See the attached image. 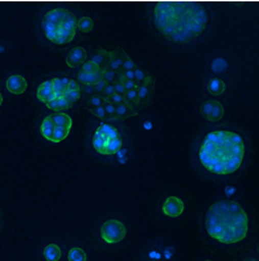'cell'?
Segmentation results:
<instances>
[{
  "label": "cell",
  "mask_w": 259,
  "mask_h": 261,
  "mask_svg": "<svg viewBox=\"0 0 259 261\" xmlns=\"http://www.w3.org/2000/svg\"><path fill=\"white\" fill-rule=\"evenodd\" d=\"M208 22V12L196 2H159L155 6V28L172 42L192 41L204 33Z\"/></svg>",
  "instance_id": "6da1fadb"
},
{
  "label": "cell",
  "mask_w": 259,
  "mask_h": 261,
  "mask_svg": "<svg viewBox=\"0 0 259 261\" xmlns=\"http://www.w3.org/2000/svg\"><path fill=\"white\" fill-rule=\"evenodd\" d=\"M245 157L242 136L231 130H213L205 136L199 150L201 165L217 175L233 174L241 168Z\"/></svg>",
  "instance_id": "7a4b0ae2"
},
{
  "label": "cell",
  "mask_w": 259,
  "mask_h": 261,
  "mask_svg": "<svg viewBox=\"0 0 259 261\" xmlns=\"http://www.w3.org/2000/svg\"><path fill=\"white\" fill-rule=\"evenodd\" d=\"M205 229L217 242L236 244L246 238L249 218L238 202L217 201L205 214Z\"/></svg>",
  "instance_id": "3957f363"
},
{
  "label": "cell",
  "mask_w": 259,
  "mask_h": 261,
  "mask_svg": "<svg viewBox=\"0 0 259 261\" xmlns=\"http://www.w3.org/2000/svg\"><path fill=\"white\" fill-rule=\"evenodd\" d=\"M81 96V85L70 78H53L45 81L37 89V98L55 112L73 107Z\"/></svg>",
  "instance_id": "277c9868"
},
{
  "label": "cell",
  "mask_w": 259,
  "mask_h": 261,
  "mask_svg": "<svg viewBox=\"0 0 259 261\" xmlns=\"http://www.w3.org/2000/svg\"><path fill=\"white\" fill-rule=\"evenodd\" d=\"M78 29V19L73 12L65 8H55L45 13L42 31L48 41L65 45L73 41Z\"/></svg>",
  "instance_id": "5b68a950"
},
{
  "label": "cell",
  "mask_w": 259,
  "mask_h": 261,
  "mask_svg": "<svg viewBox=\"0 0 259 261\" xmlns=\"http://www.w3.org/2000/svg\"><path fill=\"white\" fill-rule=\"evenodd\" d=\"M123 141L121 134L114 125L101 124L93 136V147L103 156H112L122 149Z\"/></svg>",
  "instance_id": "8992f818"
},
{
  "label": "cell",
  "mask_w": 259,
  "mask_h": 261,
  "mask_svg": "<svg viewBox=\"0 0 259 261\" xmlns=\"http://www.w3.org/2000/svg\"><path fill=\"white\" fill-rule=\"evenodd\" d=\"M72 124H73V121L69 115L56 112L42 120L40 132L46 140L52 141V143H60L67 137L72 129Z\"/></svg>",
  "instance_id": "52a82bcc"
},
{
  "label": "cell",
  "mask_w": 259,
  "mask_h": 261,
  "mask_svg": "<svg viewBox=\"0 0 259 261\" xmlns=\"http://www.w3.org/2000/svg\"><path fill=\"white\" fill-rule=\"evenodd\" d=\"M103 80V71L96 61H86L78 73V83L83 89H94Z\"/></svg>",
  "instance_id": "ba28073f"
},
{
  "label": "cell",
  "mask_w": 259,
  "mask_h": 261,
  "mask_svg": "<svg viewBox=\"0 0 259 261\" xmlns=\"http://www.w3.org/2000/svg\"><path fill=\"white\" fill-rule=\"evenodd\" d=\"M126 232H127V229H126L125 224L115 219L105 222L102 228H101L102 239L109 244H115V243L122 242L126 238Z\"/></svg>",
  "instance_id": "9c48e42d"
},
{
  "label": "cell",
  "mask_w": 259,
  "mask_h": 261,
  "mask_svg": "<svg viewBox=\"0 0 259 261\" xmlns=\"http://www.w3.org/2000/svg\"><path fill=\"white\" fill-rule=\"evenodd\" d=\"M155 94V80L151 74H147L139 87V107L140 110L150 106Z\"/></svg>",
  "instance_id": "30bf717a"
},
{
  "label": "cell",
  "mask_w": 259,
  "mask_h": 261,
  "mask_svg": "<svg viewBox=\"0 0 259 261\" xmlns=\"http://www.w3.org/2000/svg\"><path fill=\"white\" fill-rule=\"evenodd\" d=\"M201 115L208 121H220L224 116V106L217 100H206L201 106Z\"/></svg>",
  "instance_id": "8fae6325"
},
{
  "label": "cell",
  "mask_w": 259,
  "mask_h": 261,
  "mask_svg": "<svg viewBox=\"0 0 259 261\" xmlns=\"http://www.w3.org/2000/svg\"><path fill=\"white\" fill-rule=\"evenodd\" d=\"M184 211V202L177 197H168L163 204L164 215L170 218L180 217Z\"/></svg>",
  "instance_id": "7c38bea8"
},
{
  "label": "cell",
  "mask_w": 259,
  "mask_h": 261,
  "mask_svg": "<svg viewBox=\"0 0 259 261\" xmlns=\"http://www.w3.org/2000/svg\"><path fill=\"white\" fill-rule=\"evenodd\" d=\"M87 53L81 46H76L72 49L66 56V65L69 67H82L86 64Z\"/></svg>",
  "instance_id": "4fadbf2b"
},
{
  "label": "cell",
  "mask_w": 259,
  "mask_h": 261,
  "mask_svg": "<svg viewBox=\"0 0 259 261\" xmlns=\"http://www.w3.org/2000/svg\"><path fill=\"white\" fill-rule=\"evenodd\" d=\"M27 87H28V83H27L26 78L21 75H11L7 80V90L15 95L26 93Z\"/></svg>",
  "instance_id": "5bb4252c"
},
{
  "label": "cell",
  "mask_w": 259,
  "mask_h": 261,
  "mask_svg": "<svg viewBox=\"0 0 259 261\" xmlns=\"http://www.w3.org/2000/svg\"><path fill=\"white\" fill-rule=\"evenodd\" d=\"M61 256V249L58 245L56 244H49L44 248V257L46 261H60Z\"/></svg>",
  "instance_id": "9a60e30c"
},
{
  "label": "cell",
  "mask_w": 259,
  "mask_h": 261,
  "mask_svg": "<svg viewBox=\"0 0 259 261\" xmlns=\"http://www.w3.org/2000/svg\"><path fill=\"white\" fill-rule=\"evenodd\" d=\"M225 89H226V85H225L224 81L220 80V78H215V80H211L208 85L209 93L215 96H218V95H221V94H224Z\"/></svg>",
  "instance_id": "2e32d148"
},
{
  "label": "cell",
  "mask_w": 259,
  "mask_h": 261,
  "mask_svg": "<svg viewBox=\"0 0 259 261\" xmlns=\"http://www.w3.org/2000/svg\"><path fill=\"white\" fill-rule=\"evenodd\" d=\"M87 256H86V252L83 251L82 248H72L67 253V260L69 261H86Z\"/></svg>",
  "instance_id": "e0dca14e"
},
{
  "label": "cell",
  "mask_w": 259,
  "mask_h": 261,
  "mask_svg": "<svg viewBox=\"0 0 259 261\" xmlns=\"http://www.w3.org/2000/svg\"><path fill=\"white\" fill-rule=\"evenodd\" d=\"M94 28V21L93 19H90L87 16H83L78 20V29L82 33H90Z\"/></svg>",
  "instance_id": "ac0fdd59"
},
{
  "label": "cell",
  "mask_w": 259,
  "mask_h": 261,
  "mask_svg": "<svg viewBox=\"0 0 259 261\" xmlns=\"http://www.w3.org/2000/svg\"><path fill=\"white\" fill-rule=\"evenodd\" d=\"M243 261H258V260H256V258H253V257H249V258H246V260H243Z\"/></svg>",
  "instance_id": "d6986e66"
},
{
  "label": "cell",
  "mask_w": 259,
  "mask_h": 261,
  "mask_svg": "<svg viewBox=\"0 0 259 261\" xmlns=\"http://www.w3.org/2000/svg\"><path fill=\"white\" fill-rule=\"evenodd\" d=\"M258 252H259V245H258Z\"/></svg>",
  "instance_id": "ffe728a7"
},
{
  "label": "cell",
  "mask_w": 259,
  "mask_h": 261,
  "mask_svg": "<svg viewBox=\"0 0 259 261\" xmlns=\"http://www.w3.org/2000/svg\"><path fill=\"white\" fill-rule=\"evenodd\" d=\"M206 261H210V260H206Z\"/></svg>",
  "instance_id": "44dd1931"
}]
</instances>
